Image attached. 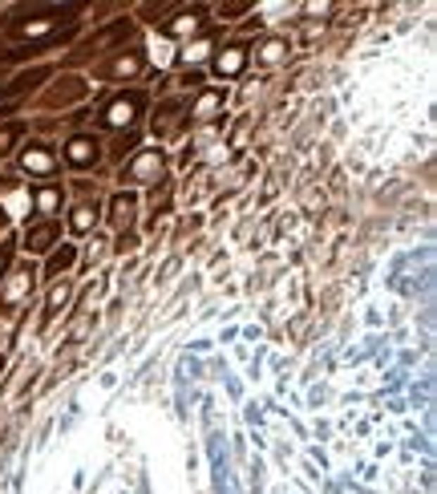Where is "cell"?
Segmentation results:
<instances>
[{"label":"cell","mask_w":437,"mask_h":494,"mask_svg":"<svg viewBox=\"0 0 437 494\" xmlns=\"http://www.w3.org/2000/svg\"><path fill=\"white\" fill-rule=\"evenodd\" d=\"M94 219H97V215H89V207H81V211L73 215V227H77V231H89V223H94Z\"/></svg>","instance_id":"9"},{"label":"cell","mask_w":437,"mask_h":494,"mask_svg":"<svg viewBox=\"0 0 437 494\" xmlns=\"http://www.w3.org/2000/svg\"><path fill=\"white\" fill-rule=\"evenodd\" d=\"M158 154H142V158H138V166H134V170H129V179L134 182H146V175H150V170H158Z\"/></svg>","instance_id":"7"},{"label":"cell","mask_w":437,"mask_h":494,"mask_svg":"<svg viewBox=\"0 0 437 494\" xmlns=\"http://www.w3.org/2000/svg\"><path fill=\"white\" fill-rule=\"evenodd\" d=\"M138 106H142V98H138V94H129V98H118L110 110L101 114V122H106V126H126V122H134Z\"/></svg>","instance_id":"1"},{"label":"cell","mask_w":437,"mask_h":494,"mask_svg":"<svg viewBox=\"0 0 437 494\" xmlns=\"http://www.w3.org/2000/svg\"><path fill=\"white\" fill-rule=\"evenodd\" d=\"M65 158L73 166H89V163H97V142L94 138H85V134H77L69 146H65Z\"/></svg>","instance_id":"2"},{"label":"cell","mask_w":437,"mask_h":494,"mask_svg":"<svg viewBox=\"0 0 437 494\" xmlns=\"http://www.w3.org/2000/svg\"><path fill=\"white\" fill-rule=\"evenodd\" d=\"M57 235H61L57 223H37V227H29V247H32V251H49Z\"/></svg>","instance_id":"3"},{"label":"cell","mask_w":437,"mask_h":494,"mask_svg":"<svg viewBox=\"0 0 437 494\" xmlns=\"http://www.w3.org/2000/svg\"><path fill=\"white\" fill-rule=\"evenodd\" d=\"M138 65H142V57L138 53H122L118 61H113L110 69H101V77H118V73H138Z\"/></svg>","instance_id":"4"},{"label":"cell","mask_w":437,"mask_h":494,"mask_svg":"<svg viewBox=\"0 0 437 494\" xmlns=\"http://www.w3.org/2000/svg\"><path fill=\"white\" fill-rule=\"evenodd\" d=\"M16 134H20L16 126H8V130H0V154H8V142H13Z\"/></svg>","instance_id":"11"},{"label":"cell","mask_w":437,"mask_h":494,"mask_svg":"<svg viewBox=\"0 0 437 494\" xmlns=\"http://www.w3.org/2000/svg\"><path fill=\"white\" fill-rule=\"evenodd\" d=\"M243 61H247V49H243V45H231L227 57H219V65H215V69H219V73H235Z\"/></svg>","instance_id":"6"},{"label":"cell","mask_w":437,"mask_h":494,"mask_svg":"<svg viewBox=\"0 0 437 494\" xmlns=\"http://www.w3.org/2000/svg\"><path fill=\"white\" fill-rule=\"evenodd\" d=\"M25 170H37V175H49V170H53V154H49V150H29V154H25Z\"/></svg>","instance_id":"5"},{"label":"cell","mask_w":437,"mask_h":494,"mask_svg":"<svg viewBox=\"0 0 437 494\" xmlns=\"http://www.w3.org/2000/svg\"><path fill=\"white\" fill-rule=\"evenodd\" d=\"M0 272H4V251H0Z\"/></svg>","instance_id":"13"},{"label":"cell","mask_w":437,"mask_h":494,"mask_svg":"<svg viewBox=\"0 0 437 494\" xmlns=\"http://www.w3.org/2000/svg\"><path fill=\"white\" fill-rule=\"evenodd\" d=\"M69 260H73V251H69V247H65L61 255H53V264H49V272H61V267L69 264Z\"/></svg>","instance_id":"10"},{"label":"cell","mask_w":437,"mask_h":494,"mask_svg":"<svg viewBox=\"0 0 437 494\" xmlns=\"http://www.w3.org/2000/svg\"><path fill=\"white\" fill-rule=\"evenodd\" d=\"M194 17H198V13H186L182 20H175V25H166V33H186V29H198V20H194Z\"/></svg>","instance_id":"8"},{"label":"cell","mask_w":437,"mask_h":494,"mask_svg":"<svg viewBox=\"0 0 437 494\" xmlns=\"http://www.w3.org/2000/svg\"><path fill=\"white\" fill-rule=\"evenodd\" d=\"M57 207V191H41V211H53Z\"/></svg>","instance_id":"12"}]
</instances>
